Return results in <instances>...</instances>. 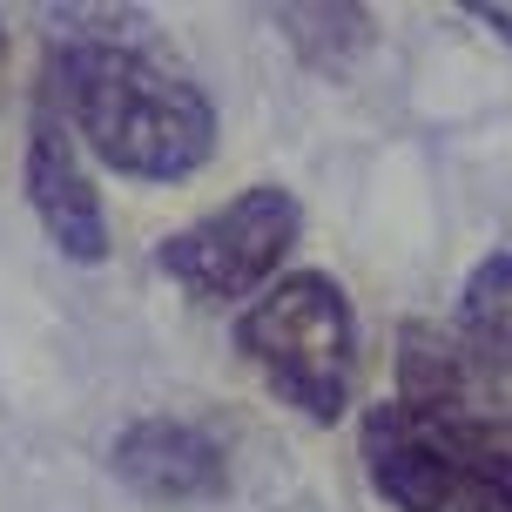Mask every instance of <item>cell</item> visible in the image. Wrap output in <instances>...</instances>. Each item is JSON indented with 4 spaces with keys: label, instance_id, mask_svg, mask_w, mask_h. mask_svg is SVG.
<instances>
[{
    "label": "cell",
    "instance_id": "obj_1",
    "mask_svg": "<svg viewBox=\"0 0 512 512\" xmlns=\"http://www.w3.org/2000/svg\"><path fill=\"white\" fill-rule=\"evenodd\" d=\"M358 459L391 512H512V398L459 331L405 324L398 391L364 411Z\"/></svg>",
    "mask_w": 512,
    "mask_h": 512
},
{
    "label": "cell",
    "instance_id": "obj_2",
    "mask_svg": "<svg viewBox=\"0 0 512 512\" xmlns=\"http://www.w3.org/2000/svg\"><path fill=\"white\" fill-rule=\"evenodd\" d=\"M54 21L61 41H48L41 81L54 88L75 142H88L115 176L182 182L216 155V102L182 68L155 61L128 27H81L75 14H48V27Z\"/></svg>",
    "mask_w": 512,
    "mask_h": 512
},
{
    "label": "cell",
    "instance_id": "obj_3",
    "mask_svg": "<svg viewBox=\"0 0 512 512\" xmlns=\"http://www.w3.org/2000/svg\"><path fill=\"white\" fill-rule=\"evenodd\" d=\"M236 351L310 425H337L358 391V310L324 270H290L236 317Z\"/></svg>",
    "mask_w": 512,
    "mask_h": 512
},
{
    "label": "cell",
    "instance_id": "obj_4",
    "mask_svg": "<svg viewBox=\"0 0 512 512\" xmlns=\"http://www.w3.org/2000/svg\"><path fill=\"white\" fill-rule=\"evenodd\" d=\"M297 236H304V203L283 182H256L216 216H196L176 236H162L155 270L196 304H236L277 283V263L297 250Z\"/></svg>",
    "mask_w": 512,
    "mask_h": 512
},
{
    "label": "cell",
    "instance_id": "obj_5",
    "mask_svg": "<svg viewBox=\"0 0 512 512\" xmlns=\"http://www.w3.org/2000/svg\"><path fill=\"white\" fill-rule=\"evenodd\" d=\"M21 182H27V209L48 230V243L68 263H102L108 256V209L95 196V182L75 155V128L54 102V88H34V115H27V149H21Z\"/></svg>",
    "mask_w": 512,
    "mask_h": 512
},
{
    "label": "cell",
    "instance_id": "obj_6",
    "mask_svg": "<svg viewBox=\"0 0 512 512\" xmlns=\"http://www.w3.org/2000/svg\"><path fill=\"white\" fill-rule=\"evenodd\" d=\"M108 472L122 479L135 499L155 506H189V499H216L230 486V459L216 432L189 425V418H135L108 445Z\"/></svg>",
    "mask_w": 512,
    "mask_h": 512
},
{
    "label": "cell",
    "instance_id": "obj_7",
    "mask_svg": "<svg viewBox=\"0 0 512 512\" xmlns=\"http://www.w3.org/2000/svg\"><path fill=\"white\" fill-rule=\"evenodd\" d=\"M270 27H277L290 54L304 61L310 75H351L371 41H378V14L358 7V0H331V7H270Z\"/></svg>",
    "mask_w": 512,
    "mask_h": 512
},
{
    "label": "cell",
    "instance_id": "obj_8",
    "mask_svg": "<svg viewBox=\"0 0 512 512\" xmlns=\"http://www.w3.org/2000/svg\"><path fill=\"white\" fill-rule=\"evenodd\" d=\"M459 344L486 364L499 384H512V250H492L465 270Z\"/></svg>",
    "mask_w": 512,
    "mask_h": 512
},
{
    "label": "cell",
    "instance_id": "obj_9",
    "mask_svg": "<svg viewBox=\"0 0 512 512\" xmlns=\"http://www.w3.org/2000/svg\"><path fill=\"white\" fill-rule=\"evenodd\" d=\"M465 14H472V21L486 27V34H499V41L512 48V0H465Z\"/></svg>",
    "mask_w": 512,
    "mask_h": 512
},
{
    "label": "cell",
    "instance_id": "obj_10",
    "mask_svg": "<svg viewBox=\"0 0 512 512\" xmlns=\"http://www.w3.org/2000/svg\"><path fill=\"white\" fill-rule=\"evenodd\" d=\"M0 102H7V21H0Z\"/></svg>",
    "mask_w": 512,
    "mask_h": 512
}]
</instances>
